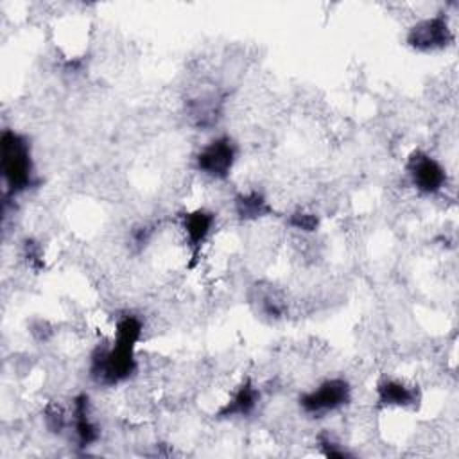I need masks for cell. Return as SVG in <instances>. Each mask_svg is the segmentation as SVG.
Instances as JSON below:
<instances>
[{"mask_svg": "<svg viewBox=\"0 0 459 459\" xmlns=\"http://www.w3.org/2000/svg\"><path fill=\"white\" fill-rule=\"evenodd\" d=\"M0 152L2 176L7 192L16 195L29 190L34 185V163L29 140L13 129H4L0 138Z\"/></svg>", "mask_w": 459, "mask_h": 459, "instance_id": "obj_1", "label": "cell"}, {"mask_svg": "<svg viewBox=\"0 0 459 459\" xmlns=\"http://www.w3.org/2000/svg\"><path fill=\"white\" fill-rule=\"evenodd\" d=\"M299 409L314 418H323L330 412L341 411L351 402V385L346 378L333 377L319 382L314 389L299 396Z\"/></svg>", "mask_w": 459, "mask_h": 459, "instance_id": "obj_2", "label": "cell"}, {"mask_svg": "<svg viewBox=\"0 0 459 459\" xmlns=\"http://www.w3.org/2000/svg\"><path fill=\"white\" fill-rule=\"evenodd\" d=\"M454 38L455 36L448 23V18L439 13L412 23L407 30L405 41L412 50L430 54L450 47L454 43Z\"/></svg>", "mask_w": 459, "mask_h": 459, "instance_id": "obj_3", "label": "cell"}, {"mask_svg": "<svg viewBox=\"0 0 459 459\" xmlns=\"http://www.w3.org/2000/svg\"><path fill=\"white\" fill-rule=\"evenodd\" d=\"M237 161V143L230 136H217L204 143L195 154V169L210 179L224 181L230 178Z\"/></svg>", "mask_w": 459, "mask_h": 459, "instance_id": "obj_4", "label": "cell"}, {"mask_svg": "<svg viewBox=\"0 0 459 459\" xmlns=\"http://www.w3.org/2000/svg\"><path fill=\"white\" fill-rule=\"evenodd\" d=\"M405 172L411 185L423 195H436L446 185L445 167L423 151H414L409 156L405 163Z\"/></svg>", "mask_w": 459, "mask_h": 459, "instance_id": "obj_5", "label": "cell"}, {"mask_svg": "<svg viewBox=\"0 0 459 459\" xmlns=\"http://www.w3.org/2000/svg\"><path fill=\"white\" fill-rule=\"evenodd\" d=\"M224 95L217 90L201 91L186 100V115L190 122L199 129L213 127L222 117Z\"/></svg>", "mask_w": 459, "mask_h": 459, "instance_id": "obj_6", "label": "cell"}, {"mask_svg": "<svg viewBox=\"0 0 459 459\" xmlns=\"http://www.w3.org/2000/svg\"><path fill=\"white\" fill-rule=\"evenodd\" d=\"M377 402L387 409H409L420 402V391L416 385L400 378H382L375 389Z\"/></svg>", "mask_w": 459, "mask_h": 459, "instance_id": "obj_7", "label": "cell"}, {"mask_svg": "<svg viewBox=\"0 0 459 459\" xmlns=\"http://www.w3.org/2000/svg\"><path fill=\"white\" fill-rule=\"evenodd\" d=\"M215 224V213L204 208H195L181 215V230L185 235V242L190 247L194 256L199 255L201 247L208 240Z\"/></svg>", "mask_w": 459, "mask_h": 459, "instance_id": "obj_8", "label": "cell"}, {"mask_svg": "<svg viewBox=\"0 0 459 459\" xmlns=\"http://www.w3.org/2000/svg\"><path fill=\"white\" fill-rule=\"evenodd\" d=\"M72 421H74V434L79 446L86 448L99 441L100 430L97 423L91 420L90 412V398L88 394H77L72 403Z\"/></svg>", "mask_w": 459, "mask_h": 459, "instance_id": "obj_9", "label": "cell"}, {"mask_svg": "<svg viewBox=\"0 0 459 459\" xmlns=\"http://www.w3.org/2000/svg\"><path fill=\"white\" fill-rule=\"evenodd\" d=\"M260 402V391L251 380H244L228 402L217 411L219 418H244L249 416Z\"/></svg>", "mask_w": 459, "mask_h": 459, "instance_id": "obj_10", "label": "cell"}, {"mask_svg": "<svg viewBox=\"0 0 459 459\" xmlns=\"http://www.w3.org/2000/svg\"><path fill=\"white\" fill-rule=\"evenodd\" d=\"M233 210H235L237 217L244 222L260 221V219L274 213L273 204L258 190H247V192L237 194L233 199Z\"/></svg>", "mask_w": 459, "mask_h": 459, "instance_id": "obj_11", "label": "cell"}, {"mask_svg": "<svg viewBox=\"0 0 459 459\" xmlns=\"http://www.w3.org/2000/svg\"><path fill=\"white\" fill-rule=\"evenodd\" d=\"M289 226H292L294 230L298 231H303V233H312L317 230L319 226V217L312 212H303V210H298L294 213H290L289 217Z\"/></svg>", "mask_w": 459, "mask_h": 459, "instance_id": "obj_12", "label": "cell"}, {"mask_svg": "<svg viewBox=\"0 0 459 459\" xmlns=\"http://www.w3.org/2000/svg\"><path fill=\"white\" fill-rule=\"evenodd\" d=\"M45 427L54 432V434H61L66 425H68V420H66V414L65 411L59 407V405H48L45 409Z\"/></svg>", "mask_w": 459, "mask_h": 459, "instance_id": "obj_13", "label": "cell"}, {"mask_svg": "<svg viewBox=\"0 0 459 459\" xmlns=\"http://www.w3.org/2000/svg\"><path fill=\"white\" fill-rule=\"evenodd\" d=\"M317 441H319V446H321V450L326 457H348L350 455L344 450V446H341L330 434H321L317 437Z\"/></svg>", "mask_w": 459, "mask_h": 459, "instance_id": "obj_14", "label": "cell"}]
</instances>
